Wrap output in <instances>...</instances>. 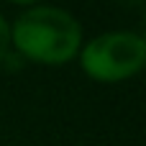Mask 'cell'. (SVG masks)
Returning a JSON list of instances; mask_svg holds the SVG:
<instances>
[{
    "mask_svg": "<svg viewBox=\"0 0 146 146\" xmlns=\"http://www.w3.org/2000/svg\"><path fill=\"white\" fill-rule=\"evenodd\" d=\"M85 44L82 23L59 5H28L10 21V51L38 67H64Z\"/></svg>",
    "mask_w": 146,
    "mask_h": 146,
    "instance_id": "obj_1",
    "label": "cell"
},
{
    "mask_svg": "<svg viewBox=\"0 0 146 146\" xmlns=\"http://www.w3.org/2000/svg\"><path fill=\"white\" fill-rule=\"evenodd\" d=\"M100 85H121L146 69V41L136 31H103L87 38L74 59Z\"/></svg>",
    "mask_w": 146,
    "mask_h": 146,
    "instance_id": "obj_2",
    "label": "cell"
},
{
    "mask_svg": "<svg viewBox=\"0 0 146 146\" xmlns=\"http://www.w3.org/2000/svg\"><path fill=\"white\" fill-rule=\"evenodd\" d=\"M10 54V21L0 13V64Z\"/></svg>",
    "mask_w": 146,
    "mask_h": 146,
    "instance_id": "obj_3",
    "label": "cell"
},
{
    "mask_svg": "<svg viewBox=\"0 0 146 146\" xmlns=\"http://www.w3.org/2000/svg\"><path fill=\"white\" fill-rule=\"evenodd\" d=\"M141 36H144V41H146V21H144V31H141Z\"/></svg>",
    "mask_w": 146,
    "mask_h": 146,
    "instance_id": "obj_4",
    "label": "cell"
}]
</instances>
